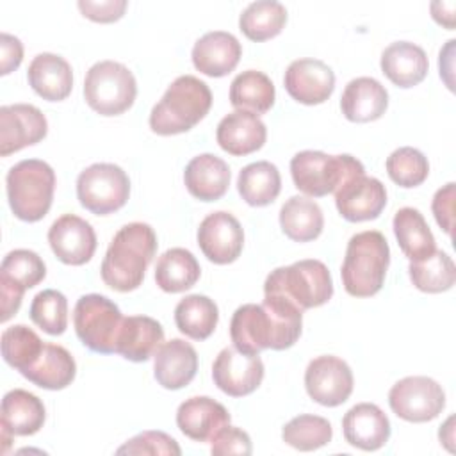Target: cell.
<instances>
[{
    "mask_svg": "<svg viewBox=\"0 0 456 456\" xmlns=\"http://www.w3.org/2000/svg\"><path fill=\"white\" fill-rule=\"evenodd\" d=\"M303 326V310L292 303L264 296V303L239 306L230 321L233 346L246 354H260L264 349L283 351L292 347Z\"/></svg>",
    "mask_w": 456,
    "mask_h": 456,
    "instance_id": "6da1fadb",
    "label": "cell"
},
{
    "mask_svg": "<svg viewBox=\"0 0 456 456\" xmlns=\"http://www.w3.org/2000/svg\"><path fill=\"white\" fill-rule=\"evenodd\" d=\"M157 235L148 223H128L116 232L103 256L100 274L118 292L135 290L157 253Z\"/></svg>",
    "mask_w": 456,
    "mask_h": 456,
    "instance_id": "7a4b0ae2",
    "label": "cell"
},
{
    "mask_svg": "<svg viewBox=\"0 0 456 456\" xmlns=\"http://www.w3.org/2000/svg\"><path fill=\"white\" fill-rule=\"evenodd\" d=\"M212 93L194 75H182L171 82L150 112V128L159 135L189 132L210 110Z\"/></svg>",
    "mask_w": 456,
    "mask_h": 456,
    "instance_id": "3957f363",
    "label": "cell"
},
{
    "mask_svg": "<svg viewBox=\"0 0 456 456\" xmlns=\"http://www.w3.org/2000/svg\"><path fill=\"white\" fill-rule=\"evenodd\" d=\"M390 264V248L378 230L354 233L346 248L340 276L344 289L354 297H370L383 287Z\"/></svg>",
    "mask_w": 456,
    "mask_h": 456,
    "instance_id": "277c9868",
    "label": "cell"
},
{
    "mask_svg": "<svg viewBox=\"0 0 456 456\" xmlns=\"http://www.w3.org/2000/svg\"><path fill=\"white\" fill-rule=\"evenodd\" d=\"M264 296L281 297L305 312L331 299L333 280L321 260L306 258L271 271L264 283Z\"/></svg>",
    "mask_w": 456,
    "mask_h": 456,
    "instance_id": "5b68a950",
    "label": "cell"
},
{
    "mask_svg": "<svg viewBox=\"0 0 456 456\" xmlns=\"http://www.w3.org/2000/svg\"><path fill=\"white\" fill-rule=\"evenodd\" d=\"M5 187L12 214L21 221L36 223L52 207L55 173L45 160L25 159L9 169Z\"/></svg>",
    "mask_w": 456,
    "mask_h": 456,
    "instance_id": "8992f818",
    "label": "cell"
},
{
    "mask_svg": "<svg viewBox=\"0 0 456 456\" xmlns=\"http://www.w3.org/2000/svg\"><path fill=\"white\" fill-rule=\"evenodd\" d=\"M363 173V164L347 153L328 155L324 151L303 150L290 160L294 185L312 198L331 194L349 178Z\"/></svg>",
    "mask_w": 456,
    "mask_h": 456,
    "instance_id": "52a82bcc",
    "label": "cell"
},
{
    "mask_svg": "<svg viewBox=\"0 0 456 456\" xmlns=\"http://www.w3.org/2000/svg\"><path fill=\"white\" fill-rule=\"evenodd\" d=\"M137 96L134 73L121 62H94L84 80V98L100 116H119L128 110Z\"/></svg>",
    "mask_w": 456,
    "mask_h": 456,
    "instance_id": "ba28073f",
    "label": "cell"
},
{
    "mask_svg": "<svg viewBox=\"0 0 456 456\" xmlns=\"http://www.w3.org/2000/svg\"><path fill=\"white\" fill-rule=\"evenodd\" d=\"M119 306L102 294L80 296L73 310V326L80 342L94 353H116L123 324Z\"/></svg>",
    "mask_w": 456,
    "mask_h": 456,
    "instance_id": "9c48e42d",
    "label": "cell"
},
{
    "mask_svg": "<svg viewBox=\"0 0 456 456\" xmlns=\"http://www.w3.org/2000/svg\"><path fill=\"white\" fill-rule=\"evenodd\" d=\"M130 178L116 164L96 162L80 171L77 178V198L80 205L96 214L107 216L128 201Z\"/></svg>",
    "mask_w": 456,
    "mask_h": 456,
    "instance_id": "30bf717a",
    "label": "cell"
},
{
    "mask_svg": "<svg viewBox=\"0 0 456 456\" xmlns=\"http://www.w3.org/2000/svg\"><path fill=\"white\" fill-rule=\"evenodd\" d=\"M388 404L403 420L417 424L428 422L442 413L445 406V392L433 378L408 376L390 388Z\"/></svg>",
    "mask_w": 456,
    "mask_h": 456,
    "instance_id": "8fae6325",
    "label": "cell"
},
{
    "mask_svg": "<svg viewBox=\"0 0 456 456\" xmlns=\"http://www.w3.org/2000/svg\"><path fill=\"white\" fill-rule=\"evenodd\" d=\"M45 276L46 265L32 249H12L4 256L0 267L2 322H7L20 310L23 292L41 283Z\"/></svg>",
    "mask_w": 456,
    "mask_h": 456,
    "instance_id": "7c38bea8",
    "label": "cell"
},
{
    "mask_svg": "<svg viewBox=\"0 0 456 456\" xmlns=\"http://www.w3.org/2000/svg\"><path fill=\"white\" fill-rule=\"evenodd\" d=\"M353 370L338 356L322 354L314 358L305 370L308 395L328 408L346 403L353 392Z\"/></svg>",
    "mask_w": 456,
    "mask_h": 456,
    "instance_id": "4fadbf2b",
    "label": "cell"
},
{
    "mask_svg": "<svg viewBox=\"0 0 456 456\" xmlns=\"http://www.w3.org/2000/svg\"><path fill=\"white\" fill-rule=\"evenodd\" d=\"M212 379L221 392L232 397L248 395L264 379V362L258 354H246L235 346L224 347L214 360Z\"/></svg>",
    "mask_w": 456,
    "mask_h": 456,
    "instance_id": "5bb4252c",
    "label": "cell"
},
{
    "mask_svg": "<svg viewBox=\"0 0 456 456\" xmlns=\"http://www.w3.org/2000/svg\"><path fill=\"white\" fill-rule=\"evenodd\" d=\"M198 246L210 262L232 264L242 253L244 230L230 212H212L200 223Z\"/></svg>",
    "mask_w": 456,
    "mask_h": 456,
    "instance_id": "9a60e30c",
    "label": "cell"
},
{
    "mask_svg": "<svg viewBox=\"0 0 456 456\" xmlns=\"http://www.w3.org/2000/svg\"><path fill=\"white\" fill-rule=\"evenodd\" d=\"M48 123L45 114L30 103L0 107V153L7 157L45 139Z\"/></svg>",
    "mask_w": 456,
    "mask_h": 456,
    "instance_id": "2e32d148",
    "label": "cell"
},
{
    "mask_svg": "<svg viewBox=\"0 0 456 456\" xmlns=\"http://www.w3.org/2000/svg\"><path fill=\"white\" fill-rule=\"evenodd\" d=\"M333 194L338 214L349 223L376 219L387 205L385 185L365 173L349 178Z\"/></svg>",
    "mask_w": 456,
    "mask_h": 456,
    "instance_id": "e0dca14e",
    "label": "cell"
},
{
    "mask_svg": "<svg viewBox=\"0 0 456 456\" xmlns=\"http://www.w3.org/2000/svg\"><path fill=\"white\" fill-rule=\"evenodd\" d=\"M48 242L53 255L68 265H82L89 262L96 251L94 228L75 214H64L52 223Z\"/></svg>",
    "mask_w": 456,
    "mask_h": 456,
    "instance_id": "ac0fdd59",
    "label": "cell"
},
{
    "mask_svg": "<svg viewBox=\"0 0 456 456\" xmlns=\"http://www.w3.org/2000/svg\"><path fill=\"white\" fill-rule=\"evenodd\" d=\"M283 84L296 102L319 105L333 94L335 73L319 59H296L289 64Z\"/></svg>",
    "mask_w": 456,
    "mask_h": 456,
    "instance_id": "d6986e66",
    "label": "cell"
},
{
    "mask_svg": "<svg viewBox=\"0 0 456 456\" xmlns=\"http://www.w3.org/2000/svg\"><path fill=\"white\" fill-rule=\"evenodd\" d=\"M2 442L7 451L12 436H28L37 433L46 419L43 401L28 390H9L2 399Z\"/></svg>",
    "mask_w": 456,
    "mask_h": 456,
    "instance_id": "ffe728a7",
    "label": "cell"
},
{
    "mask_svg": "<svg viewBox=\"0 0 456 456\" xmlns=\"http://www.w3.org/2000/svg\"><path fill=\"white\" fill-rule=\"evenodd\" d=\"M342 433L349 445L362 451H378L390 438V420L374 403H358L342 419Z\"/></svg>",
    "mask_w": 456,
    "mask_h": 456,
    "instance_id": "44dd1931",
    "label": "cell"
},
{
    "mask_svg": "<svg viewBox=\"0 0 456 456\" xmlns=\"http://www.w3.org/2000/svg\"><path fill=\"white\" fill-rule=\"evenodd\" d=\"M198 370L196 349L182 340L171 338L153 354V374L160 387L167 390H180L187 387Z\"/></svg>",
    "mask_w": 456,
    "mask_h": 456,
    "instance_id": "7402d4cb",
    "label": "cell"
},
{
    "mask_svg": "<svg viewBox=\"0 0 456 456\" xmlns=\"http://www.w3.org/2000/svg\"><path fill=\"white\" fill-rule=\"evenodd\" d=\"M228 410L212 397L194 395L185 399L176 410L178 429L194 442H210V438L230 424Z\"/></svg>",
    "mask_w": 456,
    "mask_h": 456,
    "instance_id": "603a6c76",
    "label": "cell"
},
{
    "mask_svg": "<svg viewBox=\"0 0 456 456\" xmlns=\"http://www.w3.org/2000/svg\"><path fill=\"white\" fill-rule=\"evenodd\" d=\"M242 55L239 39L224 30L203 34L192 46V64L207 77H224L235 69Z\"/></svg>",
    "mask_w": 456,
    "mask_h": 456,
    "instance_id": "cb8c5ba5",
    "label": "cell"
},
{
    "mask_svg": "<svg viewBox=\"0 0 456 456\" xmlns=\"http://www.w3.org/2000/svg\"><path fill=\"white\" fill-rule=\"evenodd\" d=\"M216 139L226 153L242 157L264 146L267 139V128L256 114L233 110L219 121Z\"/></svg>",
    "mask_w": 456,
    "mask_h": 456,
    "instance_id": "d4e9b609",
    "label": "cell"
},
{
    "mask_svg": "<svg viewBox=\"0 0 456 456\" xmlns=\"http://www.w3.org/2000/svg\"><path fill=\"white\" fill-rule=\"evenodd\" d=\"M30 87L43 100L62 102L73 89V71L69 62L50 52L37 53L27 69Z\"/></svg>",
    "mask_w": 456,
    "mask_h": 456,
    "instance_id": "484cf974",
    "label": "cell"
},
{
    "mask_svg": "<svg viewBox=\"0 0 456 456\" xmlns=\"http://www.w3.org/2000/svg\"><path fill=\"white\" fill-rule=\"evenodd\" d=\"M388 107L385 86L372 77H358L347 82L340 98L342 114L353 123L379 119Z\"/></svg>",
    "mask_w": 456,
    "mask_h": 456,
    "instance_id": "4316f807",
    "label": "cell"
},
{
    "mask_svg": "<svg viewBox=\"0 0 456 456\" xmlns=\"http://www.w3.org/2000/svg\"><path fill=\"white\" fill-rule=\"evenodd\" d=\"M228 164L212 153H201L189 160L183 171V182L191 196L200 201H216L230 187Z\"/></svg>",
    "mask_w": 456,
    "mask_h": 456,
    "instance_id": "83f0119b",
    "label": "cell"
},
{
    "mask_svg": "<svg viewBox=\"0 0 456 456\" xmlns=\"http://www.w3.org/2000/svg\"><path fill=\"white\" fill-rule=\"evenodd\" d=\"M381 71L397 87L408 89L420 84L429 69L426 52L410 41H395L381 53Z\"/></svg>",
    "mask_w": 456,
    "mask_h": 456,
    "instance_id": "f1b7e54d",
    "label": "cell"
},
{
    "mask_svg": "<svg viewBox=\"0 0 456 456\" xmlns=\"http://www.w3.org/2000/svg\"><path fill=\"white\" fill-rule=\"evenodd\" d=\"M164 342L162 324L148 315H130L123 319L116 353L130 362H146Z\"/></svg>",
    "mask_w": 456,
    "mask_h": 456,
    "instance_id": "f546056e",
    "label": "cell"
},
{
    "mask_svg": "<svg viewBox=\"0 0 456 456\" xmlns=\"http://www.w3.org/2000/svg\"><path fill=\"white\" fill-rule=\"evenodd\" d=\"M77 363L71 353L59 344H46L37 360L21 372L30 383L45 390H62L75 379Z\"/></svg>",
    "mask_w": 456,
    "mask_h": 456,
    "instance_id": "4dcf8cb0",
    "label": "cell"
},
{
    "mask_svg": "<svg viewBox=\"0 0 456 456\" xmlns=\"http://www.w3.org/2000/svg\"><path fill=\"white\" fill-rule=\"evenodd\" d=\"M392 226L397 244L401 251L410 258V262L422 260L436 249L435 237L420 210L413 207L399 208L394 216Z\"/></svg>",
    "mask_w": 456,
    "mask_h": 456,
    "instance_id": "1f68e13d",
    "label": "cell"
},
{
    "mask_svg": "<svg viewBox=\"0 0 456 456\" xmlns=\"http://www.w3.org/2000/svg\"><path fill=\"white\" fill-rule=\"evenodd\" d=\"M281 232L296 242H308L321 235L324 216L321 207L305 196H290L280 208Z\"/></svg>",
    "mask_w": 456,
    "mask_h": 456,
    "instance_id": "d6a6232c",
    "label": "cell"
},
{
    "mask_svg": "<svg viewBox=\"0 0 456 456\" xmlns=\"http://www.w3.org/2000/svg\"><path fill=\"white\" fill-rule=\"evenodd\" d=\"M201 267L196 256L185 248H171L164 251L155 265L157 285L169 294L189 290L200 280Z\"/></svg>",
    "mask_w": 456,
    "mask_h": 456,
    "instance_id": "836d02e7",
    "label": "cell"
},
{
    "mask_svg": "<svg viewBox=\"0 0 456 456\" xmlns=\"http://www.w3.org/2000/svg\"><path fill=\"white\" fill-rule=\"evenodd\" d=\"M274 84L262 71L246 69L232 80L230 103L237 110H246L260 116L274 105Z\"/></svg>",
    "mask_w": 456,
    "mask_h": 456,
    "instance_id": "e575fe53",
    "label": "cell"
},
{
    "mask_svg": "<svg viewBox=\"0 0 456 456\" xmlns=\"http://www.w3.org/2000/svg\"><path fill=\"white\" fill-rule=\"evenodd\" d=\"M237 191L251 207H265L273 203L281 191L278 167L269 160H258L244 166L237 178Z\"/></svg>",
    "mask_w": 456,
    "mask_h": 456,
    "instance_id": "d590c367",
    "label": "cell"
},
{
    "mask_svg": "<svg viewBox=\"0 0 456 456\" xmlns=\"http://www.w3.org/2000/svg\"><path fill=\"white\" fill-rule=\"evenodd\" d=\"M219 321V310L214 299L203 294H191L178 301L175 322L180 333L194 340L208 338Z\"/></svg>",
    "mask_w": 456,
    "mask_h": 456,
    "instance_id": "8d00e7d4",
    "label": "cell"
},
{
    "mask_svg": "<svg viewBox=\"0 0 456 456\" xmlns=\"http://www.w3.org/2000/svg\"><path fill=\"white\" fill-rule=\"evenodd\" d=\"M287 23V9L276 0H256L239 16L242 34L251 41H267L278 36Z\"/></svg>",
    "mask_w": 456,
    "mask_h": 456,
    "instance_id": "74e56055",
    "label": "cell"
},
{
    "mask_svg": "<svg viewBox=\"0 0 456 456\" xmlns=\"http://www.w3.org/2000/svg\"><path fill=\"white\" fill-rule=\"evenodd\" d=\"M408 273L411 283L428 294L445 292L456 281V265L452 258L442 249H435L422 260L410 262Z\"/></svg>",
    "mask_w": 456,
    "mask_h": 456,
    "instance_id": "f35d334b",
    "label": "cell"
},
{
    "mask_svg": "<svg viewBox=\"0 0 456 456\" xmlns=\"http://www.w3.org/2000/svg\"><path fill=\"white\" fill-rule=\"evenodd\" d=\"M43 347L45 342L39 335L25 324H14L2 333V356L20 374L37 360Z\"/></svg>",
    "mask_w": 456,
    "mask_h": 456,
    "instance_id": "ab89813d",
    "label": "cell"
},
{
    "mask_svg": "<svg viewBox=\"0 0 456 456\" xmlns=\"http://www.w3.org/2000/svg\"><path fill=\"white\" fill-rule=\"evenodd\" d=\"M333 429L331 424L319 415H297L290 419L283 429L281 438L287 445L297 451H315L331 442Z\"/></svg>",
    "mask_w": 456,
    "mask_h": 456,
    "instance_id": "60d3db41",
    "label": "cell"
},
{
    "mask_svg": "<svg viewBox=\"0 0 456 456\" xmlns=\"http://www.w3.org/2000/svg\"><path fill=\"white\" fill-rule=\"evenodd\" d=\"M28 314L32 322L48 335H62L68 328V299L55 289L37 292Z\"/></svg>",
    "mask_w": 456,
    "mask_h": 456,
    "instance_id": "b9f144b4",
    "label": "cell"
},
{
    "mask_svg": "<svg viewBox=\"0 0 456 456\" xmlns=\"http://www.w3.org/2000/svg\"><path fill=\"white\" fill-rule=\"evenodd\" d=\"M385 166L390 180L404 189L420 185L429 175V162L426 155L411 146L394 150L387 157Z\"/></svg>",
    "mask_w": 456,
    "mask_h": 456,
    "instance_id": "7bdbcfd3",
    "label": "cell"
},
{
    "mask_svg": "<svg viewBox=\"0 0 456 456\" xmlns=\"http://www.w3.org/2000/svg\"><path fill=\"white\" fill-rule=\"evenodd\" d=\"M118 454H171L178 456L182 452L180 445L173 436L164 431H142L125 442L118 451Z\"/></svg>",
    "mask_w": 456,
    "mask_h": 456,
    "instance_id": "ee69618b",
    "label": "cell"
},
{
    "mask_svg": "<svg viewBox=\"0 0 456 456\" xmlns=\"http://www.w3.org/2000/svg\"><path fill=\"white\" fill-rule=\"evenodd\" d=\"M251 438L240 428L226 424L210 438V452L216 456L224 454H251Z\"/></svg>",
    "mask_w": 456,
    "mask_h": 456,
    "instance_id": "f6af8a7d",
    "label": "cell"
},
{
    "mask_svg": "<svg viewBox=\"0 0 456 456\" xmlns=\"http://www.w3.org/2000/svg\"><path fill=\"white\" fill-rule=\"evenodd\" d=\"M78 9L86 18L93 21L112 23L125 14L126 2L125 0H100V2L78 0Z\"/></svg>",
    "mask_w": 456,
    "mask_h": 456,
    "instance_id": "bcb514c9",
    "label": "cell"
},
{
    "mask_svg": "<svg viewBox=\"0 0 456 456\" xmlns=\"http://www.w3.org/2000/svg\"><path fill=\"white\" fill-rule=\"evenodd\" d=\"M454 198H456V187L454 182H449L442 189H438L433 196V214L438 223V226L447 233L452 235V217H454Z\"/></svg>",
    "mask_w": 456,
    "mask_h": 456,
    "instance_id": "7dc6e473",
    "label": "cell"
},
{
    "mask_svg": "<svg viewBox=\"0 0 456 456\" xmlns=\"http://www.w3.org/2000/svg\"><path fill=\"white\" fill-rule=\"evenodd\" d=\"M0 48H2V75H9L14 71L23 59V45L18 37L2 32L0 36Z\"/></svg>",
    "mask_w": 456,
    "mask_h": 456,
    "instance_id": "c3c4849f",
    "label": "cell"
},
{
    "mask_svg": "<svg viewBox=\"0 0 456 456\" xmlns=\"http://www.w3.org/2000/svg\"><path fill=\"white\" fill-rule=\"evenodd\" d=\"M454 7H456L454 2H433L431 4L433 18L445 28H452L454 27Z\"/></svg>",
    "mask_w": 456,
    "mask_h": 456,
    "instance_id": "681fc988",
    "label": "cell"
}]
</instances>
